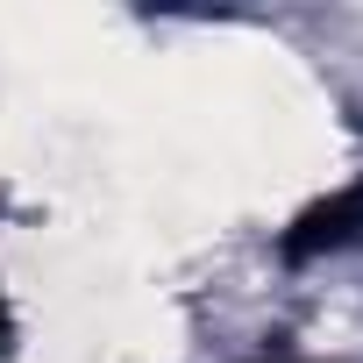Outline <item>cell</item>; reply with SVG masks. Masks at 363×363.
<instances>
[{
	"label": "cell",
	"mask_w": 363,
	"mask_h": 363,
	"mask_svg": "<svg viewBox=\"0 0 363 363\" xmlns=\"http://www.w3.org/2000/svg\"><path fill=\"white\" fill-rule=\"evenodd\" d=\"M349 235H363V186H349V193H335L328 207H313V214L292 228V250L306 257V250H335V242H349Z\"/></svg>",
	"instance_id": "cell-1"
},
{
	"label": "cell",
	"mask_w": 363,
	"mask_h": 363,
	"mask_svg": "<svg viewBox=\"0 0 363 363\" xmlns=\"http://www.w3.org/2000/svg\"><path fill=\"white\" fill-rule=\"evenodd\" d=\"M0 342H8V306H0Z\"/></svg>",
	"instance_id": "cell-2"
}]
</instances>
